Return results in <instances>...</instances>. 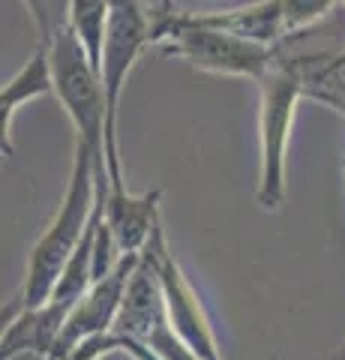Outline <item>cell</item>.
<instances>
[{"label": "cell", "instance_id": "6da1fadb", "mask_svg": "<svg viewBox=\"0 0 345 360\" xmlns=\"http://www.w3.org/2000/svg\"><path fill=\"white\" fill-rule=\"evenodd\" d=\"M99 198V184H96V160L93 153L75 144L72 156V172L66 180L60 207L48 222V229L39 234L33 243L30 258H27V276L21 285L15 303L6 312H21V309H39L46 307L54 285L60 283L66 264L82 246L87 229H91L93 210Z\"/></svg>", "mask_w": 345, "mask_h": 360}, {"label": "cell", "instance_id": "7a4b0ae2", "mask_svg": "<svg viewBox=\"0 0 345 360\" xmlns=\"http://www.w3.org/2000/svg\"><path fill=\"white\" fill-rule=\"evenodd\" d=\"M306 54H294L285 42L276 45V54L267 72L259 78V186L255 201L261 210H280L285 201V156L294 127V111L306 94Z\"/></svg>", "mask_w": 345, "mask_h": 360}, {"label": "cell", "instance_id": "3957f363", "mask_svg": "<svg viewBox=\"0 0 345 360\" xmlns=\"http://www.w3.org/2000/svg\"><path fill=\"white\" fill-rule=\"evenodd\" d=\"M153 45V21L141 0H111V21H108V37L103 51V78L105 90V168H108V186H126L124 184V168H120V148H117V108L124 96L126 78L136 70L144 49Z\"/></svg>", "mask_w": 345, "mask_h": 360}, {"label": "cell", "instance_id": "277c9868", "mask_svg": "<svg viewBox=\"0 0 345 360\" xmlns=\"http://www.w3.org/2000/svg\"><path fill=\"white\" fill-rule=\"evenodd\" d=\"M51 70H54V96H58L60 108L66 111V117H70L75 129V144H82V148L93 153L96 172H108L105 168L108 108H105L103 78L91 66L72 30H63L58 42L51 45Z\"/></svg>", "mask_w": 345, "mask_h": 360}, {"label": "cell", "instance_id": "5b68a950", "mask_svg": "<svg viewBox=\"0 0 345 360\" xmlns=\"http://www.w3.org/2000/svg\"><path fill=\"white\" fill-rule=\"evenodd\" d=\"M153 45L169 58L186 60L189 66L214 75H237V78H259L267 72L276 49L259 42H247L237 37H226L216 30L186 25L181 13L165 18L153 27Z\"/></svg>", "mask_w": 345, "mask_h": 360}, {"label": "cell", "instance_id": "8992f818", "mask_svg": "<svg viewBox=\"0 0 345 360\" xmlns=\"http://www.w3.org/2000/svg\"><path fill=\"white\" fill-rule=\"evenodd\" d=\"M144 252L150 255V262L160 274L165 309H169V321L177 330V336L189 345V352H193L198 360H222V348L216 342L214 328H210L204 303L198 297V291L189 285V279L183 276L181 262L174 258L162 225L153 231V238L148 246H144Z\"/></svg>", "mask_w": 345, "mask_h": 360}, {"label": "cell", "instance_id": "52a82bcc", "mask_svg": "<svg viewBox=\"0 0 345 360\" xmlns=\"http://www.w3.org/2000/svg\"><path fill=\"white\" fill-rule=\"evenodd\" d=\"M138 258L141 255H120L115 270H111L108 276L96 279V283L87 288V295L79 300V307L70 312V319L63 324L58 348H54V360H63L87 340H96V336L115 330L120 309H124L129 279L138 267Z\"/></svg>", "mask_w": 345, "mask_h": 360}, {"label": "cell", "instance_id": "ba28073f", "mask_svg": "<svg viewBox=\"0 0 345 360\" xmlns=\"http://www.w3.org/2000/svg\"><path fill=\"white\" fill-rule=\"evenodd\" d=\"M160 205H162V186L150 189L144 195L126 193V186H108L103 217H105V225H108L111 238H115V246L120 255L144 252L153 231L162 225Z\"/></svg>", "mask_w": 345, "mask_h": 360}, {"label": "cell", "instance_id": "9c48e42d", "mask_svg": "<svg viewBox=\"0 0 345 360\" xmlns=\"http://www.w3.org/2000/svg\"><path fill=\"white\" fill-rule=\"evenodd\" d=\"M186 25L216 30L226 37H237L247 42H259L267 49H276L285 39V15L282 0H255L228 9H210V13H181Z\"/></svg>", "mask_w": 345, "mask_h": 360}, {"label": "cell", "instance_id": "30bf717a", "mask_svg": "<svg viewBox=\"0 0 345 360\" xmlns=\"http://www.w3.org/2000/svg\"><path fill=\"white\" fill-rule=\"evenodd\" d=\"M46 94H54V70H51V49L39 45L33 49L30 58L21 63V70L9 78L0 90V127H4V156H13V123L18 108L39 99Z\"/></svg>", "mask_w": 345, "mask_h": 360}, {"label": "cell", "instance_id": "8fae6325", "mask_svg": "<svg viewBox=\"0 0 345 360\" xmlns=\"http://www.w3.org/2000/svg\"><path fill=\"white\" fill-rule=\"evenodd\" d=\"M108 21H111V0H72L70 9V30L84 49L87 60L99 72L108 37Z\"/></svg>", "mask_w": 345, "mask_h": 360}, {"label": "cell", "instance_id": "7c38bea8", "mask_svg": "<svg viewBox=\"0 0 345 360\" xmlns=\"http://www.w3.org/2000/svg\"><path fill=\"white\" fill-rule=\"evenodd\" d=\"M30 13V21L37 27L39 45H51L58 42L63 30H70V9L72 0H21Z\"/></svg>", "mask_w": 345, "mask_h": 360}, {"label": "cell", "instance_id": "4fadbf2b", "mask_svg": "<svg viewBox=\"0 0 345 360\" xmlns=\"http://www.w3.org/2000/svg\"><path fill=\"white\" fill-rule=\"evenodd\" d=\"M337 0H282V15H285V30L288 33H306L309 27L321 25Z\"/></svg>", "mask_w": 345, "mask_h": 360}, {"label": "cell", "instance_id": "5bb4252c", "mask_svg": "<svg viewBox=\"0 0 345 360\" xmlns=\"http://www.w3.org/2000/svg\"><path fill=\"white\" fill-rule=\"evenodd\" d=\"M141 6L148 9V15L153 21V27L162 25L165 18H171L177 9H174V0H141Z\"/></svg>", "mask_w": 345, "mask_h": 360}, {"label": "cell", "instance_id": "9a60e30c", "mask_svg": "<svg viewBox=\"0 0 345 360\" xmlns=\"http://www.w3.org/2000/svg\"><path fill=\"white\" fill-rule=\"evenodd\" d=\"M0 360H54V357L46 352H15V354H6Z\"/></svg>", "mask_w": 345, "mask_h": 360}, {"label": "cell", "instance_id": "2e32d148", "mask_svg": "<svg viewBox=\"0 0 345 360\" xmlns=\"http://www.w3.org/2000/svg\"><path fill=\"white\" fill-rule=\"evenodd\" d=\"M330 360H345V342L337 348V352H333V357H330Z\"/></svg>", "mask_w": 345, "mask_h": 360}, {"label": "cell", "instance_id": "e0dca14e", "mask_svg": "<svg viewBox=\"0 0 345 360\" xmlns=\"http://www.w3.org/2000/svg\"><path fill=\"white\" fill-rule=\"evenodd\" d=\"M342 4H345V0H342Z\"/></svg>", "mask_w": 345, "mask_h": 360}]
</instances>
